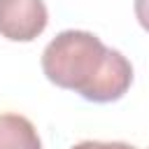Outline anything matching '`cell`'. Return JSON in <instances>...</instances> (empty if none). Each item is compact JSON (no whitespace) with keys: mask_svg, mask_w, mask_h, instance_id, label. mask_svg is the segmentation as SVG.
<instances>
[{"mask_svg":"<svg viewBox=\"0 0 149 149\" xmlns=\"http://www.w3.org/2000/svg\"><path fill=\"white\" fill-rule=\"evenodd\" d=\"M49 12L44 0H0V35L12 42H33L44 33Z\"/></svg>","mask_w":149,"mask_h":149,"instance_id":"7a4b0ae2","label":"cell"},{"mask_svg":"<svg viewBox=\"0 0 149 149\" xmlns=\"http://www.w3.org/2000/svg\"><path fill=\"white\" fill-rule=\"evenodd\" d=\"M0 149H42V142L26 116L5 112L0 114Z\"/></svg>","mask_w":149,"mask_h":149,"instance_id":"3957f363","label":"cell"},{"mask_svg":"<svg viewBox=\"0 0 149 149\" xmlns=\"http://www.w3.org/2000/svg\"><path fill=\"white\" fill-rule=\"evenodd\" d=\"M70 149H135L133 144L128 142H98V140H86V142H79Z\"/></svg>","mask_w":149,"mask_h":149,"instance_id":"277c9868","label":"cell"},{"mask_svg":"<svg viewBox=\"0 0 149 149\" xmlns=\"http://www.w3.org/2000/svg\"><path fill=\"white\" fill-rule=\"evenodd\" d=\"M44 77L88 102H114L133 84L130 61L88 30H63L42 51Z\"/></svg>","mask_w":149,"mask_h":149,"instance_id":"6da1fadb","label":"cell"},{"mask_svg":"<svg viewBox=\"0 0 149 149\" xmlns=\"http://www.w3.org/2000/svg\"><path fill=\"white\" fill-rule=\"evenodd\" d=\"M135 16L137 23L149 33V0H135Z\"/></svg>","mask_w":149,"mask_h":149,"instance_id":"5b68a950","label":"cell"}]
</instances>
